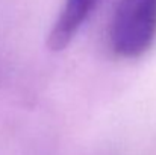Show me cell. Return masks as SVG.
<instances>
[{
  "label": "cell",
  "mask_w": 156,
  "mask_h": 155,
  "mask_svg": "<svg viewBox=\"0 0 156 155\" xmlns=\"http://www.w3.org/2000/svg\"><path fill=\"white\" fill-rule=\"evenodd\" d=\"M156 40V0H118L109 28L115 55L138 58Z\"/></svg>",
  "instance_id": "6da1fadb"
},
{
  "label": "cell",
  "mask_w": 156,
  "mask_h": 155,
  "mask_svg": "<svg viewBox=\"0 0 156 155\" xmlns=\"http://www.w3.org/2000/svg\"><path fill=\"white\" fill-rule=\"evenodd\" d=\"M99 0H65L47 37L50 50L65 49L91 15Z\"/></svg>",
  "instance_id": "7a4b0ae2"
}]
</instances>
